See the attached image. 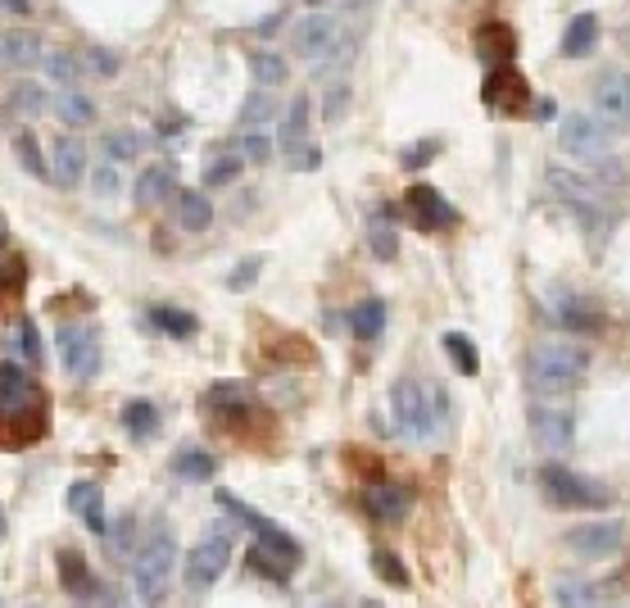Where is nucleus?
<instances>
[{
	"instance_id": "1",
	"label": "nucleus",
	"mask_w": 630,
	"mask_h": 608,
	"mask_svg": "<svg viewBox=\"0 0 630 608\" xmlns=\"http://www.w3.org/2000/svg\"><path fill=\"white\" fill-rule=\"evenodd\" d=\"M51 427V400L19 363H0V445H32Z\"/></svg>"
},
{
	"instance_id": "2",
	"label": "nucleus",
	"mask_w": 630,
	"mask_h": 608,
	"mask_svg": "<svg viewBox=\"0 0 630 608\" xmlns=\"http://www.w3.org/2000/svg\"><path fill=\"white\" fill-rule=\"evenodd\" d=\"M590 378V350L576 341H540L526 354V387L536 395H562L586 387Z\"/></svg>"
},
{
	"instance_id": "3",
	"label": "nucleus",
	"mask_w": 630,
	"mask_h": 608,
	"mask_svg": "<svg viewBox=\"0 0 630 608\" xmlns=\"http://www.w3.org/2000/svg\"><path fill=\"white\" fill-rule=\"evenodd\" d=\"M391 413H395V432L404 441H431L450 413V395L441 387H431L426 378H413L409 372L391 391Z\"/></svg>"
},
{
	"instance_id": "4",
	"label": "nucleus",
	"mask_w": 630,
	"mask_h": 608,
	"mask_svg": "<svg viewBox=\"0 0 630 608\" xmlns=\"http://www.w3.org/2000/svg\"><path fill=\"white\" fill-rule=\"evenodd\" d=\"M173 568H177V536H173V527L159 518L151 532L141 536L136 564H132V586H136V595H141L145 608H159V604L168 599Z\"/></svg>"
},
{
	"instance_id": "5",
	"label": "nucleus",
	"mask_w": 630,
	"mask_h": 608,
	"mask_svg": "<svg viewBox=\"0 0 630 608\" xmlns=\"http://www.w3.org/2000/svg\"><path fill=\"white\" fill-rule=\"evenodd\" d=\"M549 192H554L580 223H586L590 237H595V231L603 237V231L612 227V200H608V192H603L595 177H580V173L554 164V168H549Z\"/></svg>"
},
{
	"instance_id": "6",
	"label": "nucleus",
	"mask_w": 630,
	"mask_h": 608,
	"mask_svg": "<svg viewBox=\"0 0 630 608\" xmlns=\"http://www.w3.org/2000/svg\"><path fill=\"white\" fill-rule=\"evenodd\" d=\"M540 486H545V495H549L558 508L595 513V508H608V504H612V495H608L599 482L571 473V467H562V463H545V467H540Z\"/></svg>"
},
{
	"instance_id": "7",
	"label": "nucleus",
	"mask_w": 630,
	"mask_h": 608,
	"mask_svg": "<svg viewBox=\"0 0 630 608\" xmlns=\"http://www.w3.org/2000/svg\"><path fill=\"white\" fill-rule=\"evenodd\" d=\"M558 146L571 155V159H586V164H599L612 155V127L599 118V114H567L558 123Z\"/></svg>"
},
{
	"instance_id": "8",
	"label": "nucleus",
	"mask_w": 630,
	"mask_h": 608,
	"mask_svg": "<svg viewBox=\"0 0 630 608\" xmlns=\"http://www.w3.org/2000/svg\"><path fill=\"white\" fill-rule=\"evenodd\" d=\"M231 564V527H214L186 558V581L196 590H209Z\"/></svg>"
},
{
	"instance_id": "9",
	"label": "nucleus",
	"mask_w": 630,
	"mask_h": 608,
	"mask_svg": "<svg viewBox=\"0 0 630 608\" xmlns=\"http://www.w3.org/2000/svg\"><path fill=\"white\" fill-rule=\"evenodd\" d=\"M526 423H530V441L545 454H562L576 445V413L562 404H530Z\"/></svg>"
},
{
	"instance_id": "10",
	"label": "nucleus",
	"mask_w": 630,
	"mask_h": 608,
	"mask_svg": "<svg viewBox=\"0 0 630 608\" xmlns=\"http://www.w3.org/2000/svg\"><path fill=\"white\" fill-rule=\"evenodd\" d=\"M60 359H64V368L73 372L78 382H91L95 372H101V359H105L95 327H64V332H60Z\"/></svg>"
},
{
	"instance_id": "11",
	"label": "nucleus",
	"mask_w": 630,
	"mask_h": 608,
	"mask_svg": "<svg viewBox=\"0 0 630 608\" xmlns=\"http://www.w3.org/2000/svg\"><path fill=\"white\" fill-rule=\"evenodd\" d=\"M626 540V527L617 518H599V523H580L567 532V549L576 558H612Z\"/></svg>"
},
{
	"instance_id": "12",
	"label": "nucleus",
	"mask_w": 630,
	"mask_h": 608,
	"mask_svg": "<svg viewBox=\"0 0 630 608\" xmlns=\"http://www.w3.org/2000/svg\"><path fill=\"white\" fill-rule=\"evenodd\" d=\"M590 101H595V114H599L608 127H630V73L608 69V73L595 82Z\"/></svg>"
},
{
	"instance_id": "13",
	"label": "nucleus",
	"mask_w": 630,
	"mask_h": 608,
	"mask_svg": "<svg viewBox=\"0 0 630 608\" xmlns=\"http://www.w3.org/2000/svg\"><path fill=\"white\" fill-rule=\"evenodd\" d=\"M341 19L335 14H309V19H300L296 28H290V45H296V55H304V60H322L335 41H341Z\"/></svg>"
},
{
	"instance_id": "14",
	"label": "nucleus",
	"mask_w": 630,
	"mask_h": 608,
	"mask_svg": "<svg viewBox=\"0 0 630 608\" xmlns=\"http://www.w3.org/2000/svg\"><path fill=\"white\" fill-rule=\"evenodd\" d=\"M404 205H409V214H413V223H417L422 231H445V227H454V223H458L454 205H450L441 192H435V186H426V182L409 186Z\"/></svg>"
},
{
	"instance_id": "15",
	"label": "nucleus",
	"mask_w": 630,
	"mask_h": 608,
	"mask_svg": "<svg viewBox=\"0 0 630 608\" xmlns=\"http://www.w3.org/2000/svg\"><path fill=\"white\" fill-rule=\"evenodd\" d=\"M281 151H286L290 168H313L318 164V151H309V101L304 96L281 118Z\"/></svg>"
},
{
	"instance_id": "16",
	"label": "nucleus",
	"mask_w": 630,
	"mask_h": 608,
	"mask_svg": "<svg viewBox=\"0 0 630 608\" xmlns=\"http://www.w3.org/2000/svg\"><path fill=\"white\" fill-rule=\"evenodd\" d=\"M409 504H413V491H409L404 482H372V486H368V495H363V508L372 513L376 523H385V527L404 523Z\"/></svg>"
},
{
	"instance_id": "17",
	"label": "nucleus",
	"mask_w": 630,
	"mask_h": 608,
	"mask_svg": "<svg viewBox=\"0 0 630 608\" xmlns=\"http://www.w3.org/2000/svg\"><path fill=\"white\" fill-rule=\"evenodd\" d=\"M486 105L490 110H499V114H521L526 110V82H521V73L513 69V64H499L490 78H486Z\"/></svg>"
},
{
	"instance_id": "18",
	"label": "nucleus",
	"mask_w": 630,
	"mask_h": 608,
	"mask_svg": "<svg viewBox=\"0 0 630 608\" xmlns=\"http://www.w3.org/2000/svg\"><path fill=\"white\" fill-rule=\"evenodd\" d=\"M549 313H554L558 327H567V332H580V337H590V332H599V327H603L599 309H595L590 300L571 296V291H558L554 305H549Z\"/></svg>"
},
{
	"instance_id": "19",
	"label": "nucleus",
	"mask_w": 630,
	"mask_h": 608,
	"mask_svg": "<svg viewBox=\"0 0 630 608\" xmlns=\"http://www.w3.org/2000/svg\"><path fill=\"white\" fill-rule=\"evenodd\" d=\"M69 508L78 513V518L86 523V532H95V536H110V518H105V491L95 486V482H73L69 486Z\"/></svg>"
},
{
	"instance_id": "20",
	"label": "nucleus",
	"mask_w": 630,
	"mask_h": 608,
	"mask_svg": "<svg viewBox=\"0 0 630 608\" xmlns=\"http://www.w3.org/2000/svg\"><path fill=\"white\" fill-rule=\"evenodd\" d=\"M82 173H86V146L78 142V136H60V142L51 146V177H55V186H73V182H82Z\"/></svg>"
},
{
	"instance_id": "21",
	"label": "nucleus",
	"mask_w": 630,
	"mask_h": 608,
	"mask_svg": "<svg viewBox=\"0 0 630 608\" xmlns=\"http://www.w3.org/2000/svg\"><path fill=\"white\" fill-rule=\"evenodd\" d=\"M476 51H481V60L486 64H513V51H517V37H513V28L508 23H486L476 32Z\"/></svg>"
},
{
	"instance_id": "22",
	"label": "nucleus",
	"mask_w": 630,
	"mask_h": 608,
	"mask_svg": "<svg viewBox=\"0 0 630 608\" xmlns=\"http://www.w3.org/2000/svg\"><path fill=\"white\" fill-rule=\"evenodd\" d=\"M0 60L14 69H37V60H45V45L37 32H0Z\"/></svg>"
},
{
	"instance_id": "23",
	"label": "nucleus",
	"mask_w": 630,
	"mask_h": 608,
	"mask_svg": "<svg viewBox=\"0 0 630 608\" xmlns=\"http://www.w3.org/2000/svg\"><path fill=\"white\" fill-rule=\"evenodd\" d=\"M173 214L182 231H205L214 223V205L200 192H173Z\"/></svg>"
},
{
	"instance_id": "24",
	"label": "nucleus",
	"mask_w": 630,
	"mask_h": 608,
	"mask_svg": "<svg viewBox=\"0 0 630 608\" xmlns=\"http://www.w3.org/2000/svg\"><path fill=\"white\" fill-rule=\"evenodd\" d=\"M599 45V19L595 14H576L567 23V37H562V55L567 60H580V55H590Z\"/></svg>"
},
{
	"instance_id": "25",
	"label": "nucleus",
	"mask_w": 630,
	"mask_h": 608,
	"mask_svg": "<svg viewBox=\"0 0 630 608\" xmlns=\"http://www.w3.org/2000/svg\"><path fill=\"white\" fill-rule=\"evenodd\" d=\"M173 192H177L173 168H145V173H141V182H136V200H141L145 209H155V205L173 200Z\"/></svg>"
},
{
	"instance_id": "26",
	"label": "nucleus",
	"mask_w": 630,
	"mask_h": 608,
	"mask_svg": "<svg viewBox=\"0 0 630 608\" xmlns=\"http://www.w3.org/2000/svg\"><path fill=\"white\" fill-rule=\"evenodd\" d=\"M368 246L376 259H395L400 255V231H395V218L391 209H376L372 223H368Z\"/></svg>"
},
{
	"instance_id": "27",
	"label": "nucleus",
	"mask_w": 630,
	"mask_h": 608,
	"mask_svg": "<svg viewBox=\"0 0 630 608\" xmlns=\"http://www.w3.org/2000/svg\"><path fill=\"white\" fill-rule=\"evenodd\" d=\"M60 581H64L69 595H82V599L95 595V577H91L86 558L78 549H60Z\"/></svg>"
},
{
	"instance_id": "28",
	"label": "nucleus",
	"mask_w": 630,
	"mask_h": 608,
	"mask_svg": "<svg viewBox=\"0 0 630 608\" xmlns=\"http://www.w3.org/2000/svg\"><path fill=\"white\" fill-rule=\"evenodd\" d=\"M123 427H127L132 441H151V436H159V409H155L151 400H132V404L123 409Z\"/></svg>"
},
{
	"instance_id": "29",
	"label": "nucleus",
	"mask_w": 630,
	"mask_h": 608,
	"mask_svg": "<svg viewBox=\"0 0 630 608\" xmlns=\"http://www.w3.org/2000/svg\"><path fill=\"white\" fill-rule=\"evenodd\" d=\"M55 114H60V123H64V127H91V123H95V101L69 86L64 96L55 101Z\"/></svg>"
},
{
	"instance_id": "30",
	"label": "nucleus",
	"mask_w": 630,
	"mask_h": 608,
	"mask_svg": "<svg viewBox=\"0 0 630 608\" xmlns=\"http://www.w3.org/2000/svg\"><path fill=\"white\" fill-rule=\"evenodd\" d=\"M350 327H354L359 341H376V337L385 332V305H381V300H363V305L350 313Z\"/></svg>"
},
{
	"instance_id": "31",
	"label": "nucleus",
	"mask_w": 630,
	"mask_h": 608,
	"mask_svg": "<svg viewBox=\"0 0 630 608\" xmlns=\"http://www.w3.org/2000/svg\"><path fill=\"white\" fill-rule=\"evenodd\" d=\"M173 473L186 477V482H209V477L218 473V463H214V454H205V450H182V454L173 458Z\"/></svg>"
},
{
	"instance_id": "32",
	"label": "nucleus",
	"mask_w": 630,
	"mask_h": 608,
	"mask_svg": "<svg viewBox=\"0 0 630 608\" xmlns=\"http://www.w3.org/2000/svg\"><path fill=\"white\" fill-rule=\"evenodd\" d=\"M240 168H246V155H240V151H218L209 164H205V182L209 186H231L236 177H240Z\"/></svg>"
},
{
	"instance_id": "33",
	"label": "nucleus",
	"mask_w": 630,
	"mask_h": 608,
	"mask_svg": "<svg viewBox=\"0 0 630 608\" xmlns=\"http://www.w3.org/2000/svg\"><path fill=\"white\" fill-rule=\"evenodd\" d=\"M45 73H51L60 86H73L78 78H86V64H82V55H73V51H45Z\"/></svg>"
},
{
	"instance_id": "34",
	"label": "nucleus",
	"mask_w": 630,
	"mask_h": 608,
	"mask_svg": "<svg viewBox=\"0 0 630 608\" xmlns=\"http://www.w3.org/2000/svg\"><path fill=\"white\" fill-rule=\"evenodd\" d=\"M136 155H141V132H132V127H114V132H105V159L127 164V159H136Z\"/></svg>"
},
{
	"instance_id": "35",
	"label": "nucleus",
	"mask_w": 630,
	"mask_h": 608,
	"mask_svg": "<svg viewBox=\"0 0 630 608\" xmlns=\"http://www.w3.org/2000/svg\"><path fill=\"white\" fill-rule=\"evenodd\" d=\"M250 73H255V82H259L264 91H272V86H281V82H286V60H281L277 51H255Z\"/></svg>"
},
{
	"instance_id": "36",
	"label": "nucleus",
	"mask_w": 630,
	"mask_h": 608,
	"mask_svg": "<svg viewBox=\"0 0 630 608\" xmlns=\"http://www.w3.org/2000/svg\"><path fill=\"white\" fill-rule=\"evenodd\" d=\"M82 64H86L91 78H118V69H123L118 51H110V45H86V51H82Z\"/></svg>"
},
{
	"instance_id": "37",
	"label": "nucleus",
	"mask_w": 630,
	"mask_h": 608,
	"mask_svg": "<svg viewBox=\"0 0 630 608\" xmlns=\"http://www.w3.org/2000/svg\"><path fill=\"white\" fill-rule=\"evenodd\" d=\"M151 322L159 327V332H168V337H190L196 332V318L190 313H182V309H168V305H159V309H151Z\"/></svg>"
},
{
	"instance_id": "38",
	"label": "nucleus",
	"mask_w": 630,
	"mask_h": 608,
	"mask_svg": "<svg viewBox=\"0 0 630 608\" xmlns=\"http://www.w3.org/2000/svg\"><path fill=\"white\" fill-rule=\"evenodd\" d=\"M441 341H445V354H450V359L458 363V372H463V378H476V368H481V359H476L472 341H467L463 332H445Z\"/></svg>"
},
{
	"instance_id": "39",
	"label": "nucleus",
	"mask_w": 630,
	"mask_h": 608,
	"mask_svg": "<svg viewBox=\"0 0 630 608\" xmlns=\"http://www.w3.org/2000/svg\"><path fill=\"white\" fill-rule=\"evenodd\" d=\"M10 105H14V114H23V118H37V114H45V91L37 86V82H23V86H14V96H10Z\"/></svg>"
},
{
	"instance_id": "40",
	"label": "nucleus",
	"mask_w": 630,
	"mask_h": 608,
	"mask_svg": "<svg viewBox=\"0 0 630 608\" xmlns=\"http://www.w3.org/2000/svg\"><path fill=\"white\" fill-rule=\"evenodd\" d=\"M14 155H19V164H23L32 177H51V164L41 159L37 136H32V132H19V136H14Z\"/></svg>"
},
{
	"instance_id": "41",
	"label": "nucleus",
	"mask_w": 630,
	"mask_h": 608,
	"mask_svg": "<svg viewBox=\"0 0 630 608\" xmlns=\"http://www.w3.org/2000/svg\"><path fill=\"white\" fill-rule=\"evenodd\" d=\"M14 346L28 363H41V337H37V322L32 318H19L14 322Z\"/></svg>"
},
{
	"instance_id": "42",
	"label": "nucleus",
	"mask_w": 630,
	"mask_h": 608,
	"mask_svg": "<svg viewBox=\"0 0 630 608\" xmlns=\"http://www.w3.org/2000/svg\"><path fill=\"white\" fill-rule=\"evenodd\" d=\"M240 155H246V164H268V155H272V142H268V132H259V127H246V136H240Z\"/></svg>"
},
{
	"instance_id": "43",
	"label": "nucleus",
	"mask_w": 630,
	"mask_h": 608,
	"mask_svg": "<svg viewBox=\"0 0 630 608\" xmlns=\"http://www.w3.org/2000/svg\"><path fill=\"white\" fill-rule=\"evenodd\" d=\"M268 118H272V96H268V91L259 86L255 96L246 101V110H240V123H246V127H264Z\"/></svg>"
},
{
	"instance_id": "44",
	"label": "nucleus",
	"mask_w": 630,
	"mask_h": 608,
	"mask_svg": "<svg viewBox=\"0 0 630 608\" xmlns=\"http://www.w3.org/2000/svg\"><path fill=\"white\" fill-rule=\"evenodd\" d=\"M345 110H350V86H345V82H331V86H327V101H322L327 123H341Z\"/></svg>"
},
{
	"instance_id": "45",
	"label": "nucleus",
	"mask_w": 630,
	"mask_h": 608,
	"mask_svg": "<svg viewBox=\"0 0 630 608\" xmlns=\"http://www.w3.org/2000/svg\"><path fill=\"white\" fill-rule=\"evenodd\" d=\"M599 595H595V586H586V581H562L558 586V604L562 608H590Z\"/></svg>"
},
{
	"instance_id": "46",
	"label": "nucleus",
	"mask_w": 630,
	"mask_h": 608,
	"mask_svg": "<svg viewBox=\"0 0 630 608\" xmlns=\"http://www.w3.org/2000/svg\"><path fill=\"white\" fill-rule=\"evenodd\" d=\"M372 568H376L385 581H391V586H409V573H404V564H400L391 549H376V554H372Z\"/></svg>"
},
{
	"instance_id": "47",
	"label": "nucleus",
	"mask_w": 630,
	"mask_h": 608,
	"mask_svg": "<svg viewBox=\"0 0 630 608\" xmlns=\"http://www.w3.org/2000/svg\"><path fill=\"white\" fill-rule=\"evenodd\" d=\"M435 155H441V146H435V142H417L413 151L400 155V164H404V168H422V164H431Z\"/></svg>"
},
{
	"instance_id": "48",
	"label": "nucleus",
	"mask_w": 630,
	"mask_h": 608,
	"mask_svg": "<svg viewBox=\"0 0 630 608\" xmlns=\"http://www.w3.org/2000/svg\"><path fill=\"white\" fill-rule=\"evenodd\" d=\"M23 287V264L10 259V264H0V296H14Z\"/></svg>"
},
{
	"instance_id": "49",
	"label": "nucleus",
	"mask_w": 630,
	"mask_h": 608,
	"mask_svg": "<svg viewBox=\"0 0 630 608\" xmlns=\"http://www.w3.org/2000/svg\"><path fill=\"white\" fill-rule=\"evenodd\" d=\"M255 277H259V259H246V264H240V268L231 272V291H246V287L255 282Z\"/></svg>"
},
{
	"instance_id": "50",
	"label": "nucleus",
	"mask_w": 630,
	"mask_h": 608,
	"mask_svg": "<svg viewBox=\"0 0 630 608\" xmlns=\"http://www.w3.org/2000/svg\"><path fill=\"white\" fill-rule=\"evenodd\" d=\"M118 192V173L105 164V168H95V196H114Z\"/></svg>"
},
{
	"instance_id": "51",
	"label": "nucleus",
	"mask_w": 630,
	"mask_h": 608,
	"mask_svg": "<svg viewBox=\"0 0 630 608\" xmlns=\"http://www.w3.org/2000/svg\"><path fill=\"white\" fill-rule=\"evenodd\" d=\"M0 14H14V19H28V14H32V0H0Z\"/></svg>"
},
{
	"instance_id": "52",
	"label": "nucleus",
	"mask_w": 630,
	"mask_h": 608,
	"mask_svg": "<svg viewBox=\"0 0 630 608\" xmlns=\"http://www.w3.org/2000/svg\"><path fill=\"white\" fill-rule=\"evenodd\" d=\"M132 540V518H118V532H114V549H127Z\"/></svg>"
},
{
	"instance_id": "53",
	"label": "nucleus",
	"mask_w": 630,
	"mask_h": 608,
	"mask_svg": "<svg viewBox=\"0 0 630 608\" xmlns=\"http://www.w3.org/2000/svg\"><path fill=\"white\" fill-rule=\"evenodd\" d=\"M105 608H132L123 590H105Z\"/></svg>"
},
{
	"instance_id": "54",
	"label": "nucleus",
	"mask_w": 630,
	"mask_h": 608,
	"mask_svg": "<svg viewBox=\"0 0 630 608\" xmlns=\"http://www.w3.org/2000/svg\"><path fill=\"white\" fill-rule=\"evenodd\" d=\"M0 540H6V508H0Z\"/></svg>"
},
{
	"instance_id": "55",
	"label": "nucleus",
	"mask_w": 630,
	"mask_h": 608,
	"mask_svg": "<svg viewBox=\"0 0 630 608\" xmlns=\"http://www.w3.org/2000/svg\"><path fill=\"white\" fill-rule=\"evenodd\" d=\"M0 246H6V218H0Z\"/></svg>"
},
{
	"instance_id": "56",
	"label": "nucleus",
	"mask_w": 630,
	"mask_h": 608,
	"mask_svg": "<svg viewBox=\"0 0 630 608\" xmlns=\"http://www.w3.org/2000/svg\"><path fill=\"white\" fill-rule=\"evenodd\" d=\"M322 608H335V604H322Z\"/></svg>"
},
{
	"instance_id": "57",
	"label": "nucleus",
	"mask_w": 630,
	"mask_h": 608,
	"mask_svg": "<svg viewBox=\"0 0 630 608\" xmlns=\"http://www.w3.org/2000/svg\"><path fill=\"white\" fill-rule=\"evenodd\" d=\"M313 6H318V0H313Z\"/></svg>"
}]
</instances>
